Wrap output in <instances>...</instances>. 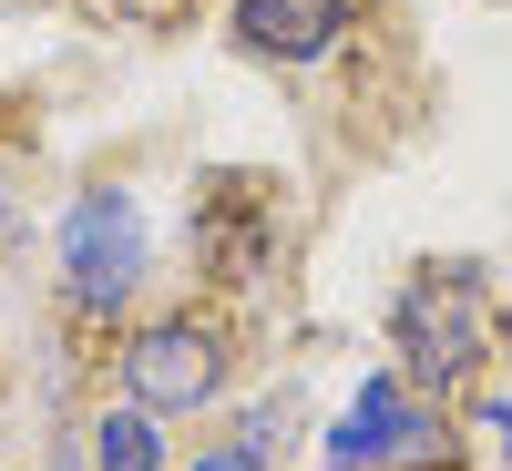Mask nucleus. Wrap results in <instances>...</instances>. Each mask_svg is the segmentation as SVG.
Returning <instances> with one entry per match:
<instances>
[{"label":"nucleus","instance_id":"obj_6","mask_svg":"<svg viewBox=\"0 0 512 471\" xmlns=\"http://www.w3.org/2000/svg\"><path fill=\"white\" fill-rule=\"evenodd\" d=\"M93 471H164V431H154L144 400H123V410L93 420Z\"/></svg>","mask_w":512,"mask_h":471},{"label":"nucleus","instance_id":"obj_8","mask_svg":"<svg viewBox=\"0 0 512 471\" xmlns=\"http://www.w3.org/2000/svg\"><path fill=\"white\" fill-rule=\"evenodd\" d=\"M482 441H492V451L512 461V400H482Z\"/></svg>","mask_w":512,"mask_h":471},{"label":"nucleus","instance_id":"obj_7","mask_svg":"<svg viewBox=\"0 0 512 471\" xmlns=\"http://www.w3.org/2000/svg\"><path fill=\"white\" fill-rule=\"evenodd\" d=\"M267 431H236V441H216V451H195V471H267Z\"/></svg>","mask_w":512,"mask_h":471},{"label":"nucleus","instance_id":"obj_3","mask_svg":"<svg viewBox=\"0 0 512 471\" xmlns=\"http://www.w3.org/2000/svg\"><path fill=\"white\" fill-rule=\"evenodd\" d=\"M154 267V236H144V205L123 185H82L62 205V308L72 318H123L134 287Z\"/></svg>","mask_w":512,"mask_h":471},{"label":"nucleus","instance_id":"obj_4","mask_svg":"<svg viewBox=\"0 0 512 471\" xmlns=\"http://www.w3.org/2000/svg\"><path fill=\"white\" fill-rule=\"evenodd\" d=\"M226 369H236V338L216 318H195V308H164L144 328H123V349H113V379H123V400H144L154 420H185L226 390Z\"/></svg>","mask_w":512,"mask_h":471},{"label":"nucleus","instance_id":"obj_5","mask_svg":"<svg viewBox=\"0 0 512 471\" xmlns=\"http://www.w3.org/2000/svg\"><path fill=\"white\" fill-rule=\"evenodd\" d=\"M236 52L246 62H277V72H308L349 41V0H236L226 11Z\"/></svg>","mask_w":512,"mask_h":471},{"label":"nucleus","instance_id":"obj_1","mask_svg":"<svg viewBox=\"0 0 512 471\" xmlns=\"http://www.w3.org/2000/svg\"><path fill=\"white\" fill-rule=\"evenodd\" d=\"M492 349H502V308H492L482 267H420V277L400 287V308H390V359H400L431 400L472 390Z\"/></svg>","mask_w":512,"mask_h":471},{"label":"nucleus","instance_id":"obj_2","mask_svg":"<svg viewBox=\"0 0 512 471\" xmlns=\"http://www.w3.org/2000/svg\"><path fill=\"white\" fill-rule=\"evenodd\" d=\"M318 451H328V471H451L461 431H451V410L420 390L410 369H369L359 400L328 420Z\"/></svg>","mask_w":512,"mask_h":471}]
</instances>
